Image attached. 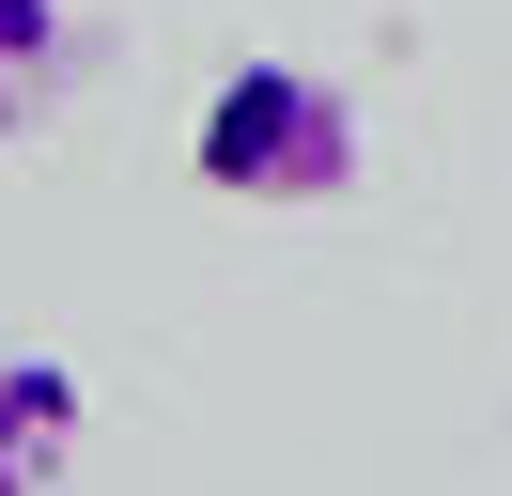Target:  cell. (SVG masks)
<instances>
[{
    "mask_svg": "<svg viewBox=\"0 0 512 496\" xmlns=\"http://www.w3.org/2000/svg\"><path fill=\"white\" fill-rule=\"evenodd\" d=\"M47 78H63V0H0V140L47 109Z\"/></svg>",
    "mask_w": 512,
    "mask_h": 496,
    "instance_id": "3957f363",
    "label": "cell"
},
{
    "mask_svg": "<svg viewBox=\"0 0 512 496\" xmlns=\"http://www.w3.org/2000/svg\"><path fill=\"white\" fill-rule=\"evenodd\" d=\"M187 171L218 202H342L357 186V93L311 62H233L187 124Z\"/></svg>",
    "mask_w": 512,
    "mask_h": 496,
    "instance_id": "6da1fadb",
    "label": "cell"
},
{
    "mask_svg": "<svg viewBox=\"0 0 512 496\" xmlns=\"http://www.w3.org/2000/svg\"><path fill=\"white\" fill-rule=\"evenodd\" d=\"M63 465H78V372L0 357V496H63Z\"/></svg>",
    "mask_w": 512,
    "mask_h": 496,
    "instance_id": "7a4b0ae2",
    "label": "cell"
}]
</instances>
